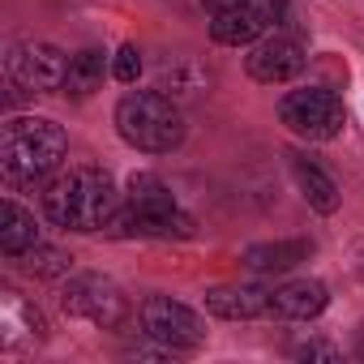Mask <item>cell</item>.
Masks as SVG:
<instances>
[{
    "mask_svg": "<svg viewBox=\"0 0 364 364\" xmlns=\"http://www.w3.org/2000/svg\"><path fill=\"white\" fill-rule=\"evenodd\" d=\"M124 193L116 189V180L99 167H73L65 176H56L48 193H43V210L56 228L65 232H112L116 215H120Z\"/></svg>",
    "mask_w": 364,
    "mask_h": 364,
    "instance_id": "6da1fadb",
    "label": "cell"
},
{
    "mask_svg": "<svg viewBox=\"0 0 364 364\" xmlns=\"http://www.w3.org/2000/svg\"><path fill=\"white\" fill-rule=\"evenodd\" d=\"M69 137L48 116H14L0 129V176L5 185H43L65 167Z\"/></svg>",
    "mask_w": 364,
    "mask_h": 364,
    "instance_id": "7a4b0ae2",
    "label": "cell"
},
{
    "mask_svg": "<svg viewBox=\"0 0 364 364\" xmlns=\"http://www.w3.org/2000/svg\"><path fill=\"white\" fill-rule=\"evenodd\" d=\"M116 133L141 154H171L185 141V112L163 90H129L116 103Z\"/></svg>",
    "mask_w": 364,
    "mask_h": 364,
    "instance_id": "3957f363",
    "label": "cell"
},
{
    "mask_svg": "<svg viewBox=\"0 0 364 364\" xmlns=\"http://www.w3.org/2000/svg\"><path fill=\"white\" fill-rule=\"evenodd\" d=\"M112 232L116 236H141V240H171V236H189L193 219L180 210V202L171 198V189L163 185V180L133 176Z\"/></svg>",
    "mask_w": 364,
    "mask_h": 364,
    "instance_id": "277c9868",
    "label": "cell"
},
{
    "mask_svg": "<svg viewBox=\"0 0 364 364\" xmlns=\"http://www.w3.org/2000/svg\"><path fill=\"white\" fill-rule=\"evenodd\" d=\"M69 60L73 56H65L43 39H18L5 48V77L26 95H52V90H65Z\"/></svg>",
    "mask_w": 364,
    "mask_h": 364,
    "instance_id": "5b68a950",
    "label": "cell"
},
{
    "mask_svg": "<svg viewBox=\"0 0 364 364\" xmlns=\"http://www.w3.org/2000/svg\"><path fill=\"white\" fill-rule=\"evenodd\" d=\"M279 120L309 141H330L343 133V99L326 86H304V90H287L279 99Z\"/></svg>",
    "mask_w": 364,
    "mask_h": 364,
    "instance_id": "8992f818",
    "label": "cell"
},
{
    "mask_svg": "<svg viewBox=\"0 0 364 364\" xmlns=\"http://www.w3.org/2000/svg\"><path fill=\"white\" fill-rule=\"evenodd\" d=\"M60 300H65V309H69L73 317H82V321H90V326H99V330H116V326L129 317L124 291H120L112 279H103V274H69Z\"/></svg>",
    "mask_w": 364,
    "mask_h": 364,
    "instance_id": "52a82bcc",
    "label": "cell"
},
{
    "mask_svg": "<svg viewBox=\"0 0 364 364\" xmlns=\"http://www.w3.org/2000/svg\"><path fill=\"white\" fill-rule=\"evenodd\" d=\"M137 317H141V330H146V334L163 338V343L176 347L180 355H193V351L206 343V321H202L189 304H180V300H171V296H150V300L137 309Z\"/></svg>",
    "mask_w": 364,
    "mask_h": 364,
    "instance_id": "ba28073f",
    "label": "cell"
},
{
    "mask_svg": "<svg viewBox=\"0 0 364 364\" xmlns=\"http://www.w3.org/2000/svg\"><path fill=\"white\" fill-rule=\"evenodd\" d=\"M279 18H283V0H257V5H245V9L210 14V39L223 48H253L279 26Z\"/></svg>",
    "mask_w": 364,
    "mask_h": 364,
    "instance_id": "9c48e42d",
    "label": "cell"
},
{
    "mask_svg": "<svg viewBox=\"0 0 364 364\" xmlns=\"http://www.w3.org/2000/svg\"><path fill=\"white\" fill-rule=\"evenodd\" d=\"M304 65H309L304 48H300L296 39H287V35H266V39H257V43L249 48V56H245L249 77L262 82V86H283V82L300 77Z\"/></svg>",
    "mask_w": 364,
    "mask_h": 364,
    "instance_id": "30bf717a",
    "label": "cell"
},
{
    "mask_svg": "<svg viewBox=\"0 0 364 364\" xmlns=\"http://www.w3.org/2000/svg\"><path fill=\"white\" fill-rule=\"evenodd\" d=\"M43 338H48V321H43V313L31 300H22L18 291L0 296V347H5L9 355H18V351L35 347Z\"/></svg>",
    "mask_w": 364,
    "mask_h": 364,
    "instance_id": "8fae6325",
    "label": "cell"
},
{
    "mask_svg": "<svg viewBox=\"0 0 364 364\" xmlns=\"http://www.w3.org/2000/svg\"><path fill=\"white\" fill-rule=\"evenodd\" d=\"M202 304H206L210 317H223V321H257V317H270V291L257 287V283L210 287L202 296Z\"/></svg>",
    "mask_w": 364,
    "mask_h": 364,
    "instance_id": "7c38bea8",
    "label": "cell"
},
{
    "mask_svg": "<svg viewBox=\"0 0 364 364\" xmlns=\"http://www.w3.org/2000/svg\"><path fill=\"white\" fill-rule=\"evenodd\" d=\"M326 304H330V291L317 279H287L270 287V317L279 321H313L326 313Z\"/></svg>",
    "mask_w": 364,
    "mask_h": 364,
    "instance_id": "4fadbf2b",
    "label": "cell"
},
{
    "mask_svg": "<svg viewBox=\"0 0 364 364\" xmlns=\"http://www.w3.org/2000/svg\"><path fill=\"white\" fill-rule=\"evenodd\" d=\"M39 240H43V232H39L35 210L18 206L14 198L0 202V253H5L9 262H18V257H22V253H31Z\"/></svg>",
    "mask_w": 364,
    "mask_h": 364,
    "instance_id": "5bb4252c",
    "label": "cell"
},
{
    "mask_svg": "<svg viewBox=\"0 0 364 364\" xmlns=\"http://www.w3.org/2000/svg\"><path fill=\"white\" fill-rule=\"evenodd\" d=\"M309 257H313L309 240H266V245H249L245 249V266L253 274H287V270H296Z\"/></svg>",
    "mask_w": 364,
    "mask_h": 364,
    "instance_id": "9a60e30c",
    "label": "cell"
},
{
    "mask_svg": "<svg viewBox=\"0 0 364 364\" xmlns=\"http://www.w3.org/2000/svg\"><path fill=\"white\" fill-rule=\"evenodd\" d=\"M291 176H296L304 202H309L317 215H334V210H338V185H334V176H330L317 159L296 154V159H291Z\"/></svg>",
    "mask_w": 364,
    "mask_h": 364,
    "instance_id": "2e32d148",
    "label": "cell"
},
{
    "mask_svg": "<svg viewBox=\"0 0 364 364\" xmlns=\"http://www.w3.org/2000/svg\"><path fill=\"white\" fill-rule=\"evenodd\" d=\"M103 69H107V56L99 52V48H86V52H77L73 60H69V82H65V90L69 95H90V90H99V82H103Z\"/></svg>",
    "mask_w": 364,
    "mask_h": 364,
    "instance_id": "e0dca14e",
    "label": "cell"
},
{
    "mask_svg": "<svg viewBox=\"0 0 364 364\" xmlns=\"http://www.w3.org/2000/svg\"><path fill=\"white\" fill-rule=\"evenodd\" d=\"M26 270H35V274H43V279H69V270H73V257L65 253V249H52V245H35L31 253H22L18 257Z\"/></svg>",
    "mask_w": 364,
    "mask_h": 364,
    "instance_id": "ac0fdd59",
    "label": "cell"
},
{
    "mask_svg": "<svg viewBox=\"0 0 364 364\" xmlns=\"http://www.w3.org/2000/svg\"><path fill=\"white\" fill-rule=\"evenodd\" d=\"M124 355H129V360H180V351H176V347H167L163 338H154V334H146V330H141V338H137V343H129V347H124Z\"/></svg>",
    "mask_w": 364,
    "mask_h": 364,
    "instance_id": "d6986e66",
    "label": "cell"
},
{
    "mask_svg": "<svg viewBox=\"0 0 364 364\" xmlns=\"http://www.w3.org/2000/svg\"><path fill=\"white\" fill-rule=\"evenodd\" d=\"M112 77L124 82V86H133V82L141 77V52H137L133 43H124V48L112 56Z\"/></svg>",
    "mask_w": 364,
    "mask_h": 364,
    "instance_id": "ffe728a7",
    "label": "cell"
},
{
    "mask_svg": "<svg viewBox=\"0 0 364 364\" xmlns=\"http://www.w3.org/2000/svg\"><path fill=\"white\" fill-rule=\"evenodd\" d=\"M291 355H296V360H338L343 351H338L334 343H321V338H313V343H300V347H291Z\"/></svg>",
    "mask_w": 364,
    "mask_h": 364,
    "instance_id": "44dd1931",
    "label": "cell"
},
{
    "mask_svg": "<svg viewBox=\"0 0 364 364\" xmlns=\"http://www.w3.org/2000/svg\"><path fill=\"white\" fill-rule=\"evenodd\" d=\"M206 14H228V9H245V5H257V0H202Z\"/></svg>",
    "mask_w": 364,
    "mask_h": 364,
    "instance_id": "7402d4cb",
    "label": "cell"
}]
</instances>
